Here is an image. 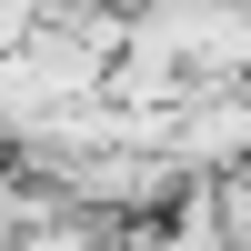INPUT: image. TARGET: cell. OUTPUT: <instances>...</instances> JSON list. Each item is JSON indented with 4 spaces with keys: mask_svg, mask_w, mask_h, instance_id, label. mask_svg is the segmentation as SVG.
I'll return each instance as SVG.
<instances>
[{
    "mask_svg": "<svg viewBox=\"0 0 251 251\" xmlns=\"http://www.w3.org/2000/svg\"><path fill=\"white\" fill-rule=\"evenodd\" d=\"M141 40L191 71V91H231L251 80V0H161V10H131Z\"/></svg>",
    "mask_w": 251,
    "mask_h": 251,
    "instance_id": "obj_1",
    "label": "cell"
}]
</instances>
